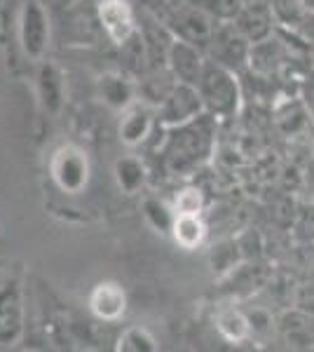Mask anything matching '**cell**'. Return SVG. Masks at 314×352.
I'll return each mask as SVG.
<instances>
[{"instance_id":"cell-6","label":"cell","mask_w":314,"mask_h":352,"mask_svg":"<svg viewBox=\"0 0 314 352\" xmlns=\"http://www.w3.org/2000/svg\"><path fill=\"white\" fill-rule=\"evenodd\" d=\"M284 333L293 343H307L310 340V324L302 315H287L284 317Z\"/></svg>"},{"instance_id":"cell-1","label":"cell","mask_w":314,"mask_h":352,"mask_svg":"<svg viewBox=\"0 0 314 352\" xmlns=\"http://www.w3.org/2000/svg\"><path fill=\"white\" fill-rule=\"evenodd\" d=\"M101 19L115 43H122L131 33V12L122 0H104L101 3Z\"/></svg>"},{"instance_id":"cell-3","label":"cell","mask_w":314,"mask_h":352,"mask_svg":"<svg viewBox=\"0 0 314 352\" xmlns=\"http://www.w3.org/2000/svg\"><path fill=\"white\" fill-rule=\"evenodd\" d=\"M92 308L104 320H115L124 310V294L115 285H101L96 287L92 296Z\"/></svg>"},{"instance_id":"cell-7","label":"cell","mask_w":314,"mask_h":352,"mask_svg":"<svg viewBox=\"0 0 314 352\" xmlns=\"http://www.w3.org/2000/svg\"><path fill=\"white\" fill-rule=\"evenodd\" d=\"M199 209H202V195L197 190L188 188L176 197V212L179 214H195L197 217Z\"/></svg>"},{"instance_id":"cell-5","label":"cell","mask_w":314,"mask_h":352,"mask_svg":"<svg viewBox=\"0 0 314 352\" xmlns=\"http://www.w3.org/2000/svg\"><path fill=\"white\" fill-rule=\"evenodd\" d=\"M218 331L230 340V343H242L251 331L249 317L242 315V312H237V310L223 312V315L218 317Z\"/></svg>"},{"instance_id":"cell-8","label":"cell","mask_w":314,"mask_h":352,"mask_svg":"<svg viewBox=\"0 0 314 352\" xmlns=\"http://www.w3.org/2000/svg\"><path fill=\"white\" fill-rule=\"evenodd\" d=\"M249 324H251L254 331H267V324H272V322L262 310H256L254 317H249Z\"/></svg>"},{"instance_id":"cell-4","label":"cell","mask_w":314,"mask_h":352,"mask_svg":"<svg viewBox=\"0 0 314 352\" xmlns=\"http://www.w3.org/2000/svg\"><path fill=\"white\" fill-rule=\"evenodd\" d=\"M174 235L181 247L195 249L204 240V223L195 214H179V219L174 223Z\"/></svg>"},{"instance_id":"cell-9","label":"cell","mask_w":314,"mask_h":352,"mask_svg":"<svg viewBox=\"0 0 314 352\" xmlns=\"http://www.w3.org/2000/svg\"><path fill=\"white\" fill-rule=\"evenodd\" d=\"M300 5L305 10H310V12H314V0H300Z\"/></svg>"},{"instance_id":"cell-2","label":"cell","mask_w":314,"mask_h":352,"mask_svg":"<svg viewBox=\"0 0 314 352\" xmlns=\"http://www.w3.org/2000/svg\"><path fill=\"white\" fill-rule=\"evenodd\" d=\"M239 26H242V33L254 45L265 43L272 33V12L267 8H262V5H254V8L242 14Z\"/></svg>"}]
</instances>
